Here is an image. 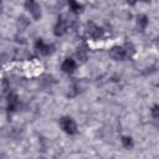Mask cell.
Returning a JSON list of instances; mask_svg holds the SVG:
<instances>
[{
	"label": "cell",
	"mask_w": 159,
	"mask_h": 159,
	"mask_svg": "<svg viewBox=\"0 0 159 159\" xmlns=\"http://www.w3.org/2000/svg\"><path fill=\"white\" fill-rule=\"evenodd\" d=\"M87 32H88V35H89L92 39H99V37L103 35V30H102L101 27H98L97 25L92 24V22H89V24L87 25Z\"/></svg>",
	"instance_id": "cell-6"
},
{
	"label": "cell",
	"mask_w": 159,
	"mask_h": 159,
	"mask_svg": "<svg viewBox=\"0 0 159 159\" xmlns=\"http://www.w3.org/2000/svg\"><path fill=\"white\" fill-rule=\"evenodd\" d=\"M77 57L81 61H86V58H87V51L84 48H78L77 50Z\"/></svg>",
	"instance_id": "cell-13"
},
{
	"label": "cell",
	"mask_w": 159,
	"mask_h": 159,
	"mask_svg": "<svg viewBox=\"0 0 159 159\" xmlns=\"http://www.w3.org/2000/svg\"><path fill=\"white\" fill-rule=\"evenodd\" d=\"M109 56L113 60H116V61H123L125 57H128L127 53H125L124 47H122V46H114V47H112L109 50Z\"/></svg>",
	"instance_id": "cell-4"
},
{
	"label": "cell",
	"mask_w": 159,
	"mask_h": 159,
	"mask_svg": "<svg viewBox=\"0 0 159 159\" xmlns=\"http://www.w3.org/2000/svg\"><path fill=\"white\" fill-rule=\"evenodd\" d=\"M76 67H77L76 61L72 60V58H70V57H68V58H65V61H63L62 65H61L62 71L66 72V73H72V72H75Z\"/></svg>",
	"instance_id": "cell-7"
},
{
	"label": "cell",
	"mask_w": 159,
	"mask_h": 159,
	"mask_svg": "<svg viewBox=\"0 0 159 159\" xmlns=\"http://www.w3.org/2000/svg\"><path fill=\"white\" fill-rule=\"evenodd\" d=\"M148 22L149 21H148V16L147 15H143L142 14V15H138L137 16V25H138L139 29H142V30L145 29L147 25H148Z\"/></svg>",
	"instance_id": "cell-10"
},
{
	"label": "cell",
	"mask_w": 159,
	"mask_h": 159,
	"mask_svg": "<svg viewBox=\"0 0 159 159\" xmlns=\"http://www.w3.org/2000/svg\"><path fill=\"white\" fill-rule=\"evenodd\" d=\"M139 1V0H138ZM140 1H144V2H148V1H150V0H140Z\"/></svg>",
	"instance_id": "cell-16"
},
{
	"label": "cell",
	"mask_w": 159,
	"mask_h": 159,
	"mask_svg": "<svg viewBox=\"0 0 159 159\" xmlns=\"http://www.w3.org/2000/svg\"><path fill=\"white\" fill-rule=\"evenodd\" d=\"M25 7L35 20H39L41 17V7L36 0H26Z\"/></svg>",
	"instance_id": "cell-2"
},
{
	"label": "cell",
	"mask_w": 159,
	"mask_h": 159,
	"mask_svg": "<svg viewBox=\"0 0 159 159\" xmlns=\"http://www.w3.org/2000/svg\"><path fill=\"white\" fill-rule=\"evenodd\" d=\"M158 108H159V107H158V104H154V106H153V108H152V116H153V118H154L155 120H157V119H158V117H159V113H158V112H159V109H158Z\"/></svg>",
	"instance_id": "cell-14"
},
{
	"label": "cell",
	"mask_w": 159,
	"mask_h": 159,
	"mask_svg": "<svg viewBox=\"0 0 159 159\" xmlns=\"http://www.w3.org/2000/svg\"><path fill=\"white\" fill-rule=\"evenodd\" d=\"M58 124L62 128V130L68 135H75L77 133V123L75 122V119L72 117L65 116V117L60 118Z\"/></svg>",
	"instance_id": "cell-1"
},
{
	"label": "cell",
	"mask_w": 159,
	"mask_h": 159,
	"mask_svg": "<svg viewBox=\"0 0 159 159\" xmlns=\"http://www.w3.org/2000/svg\"><path fill=\"white\" fill-rule=\"evenodd\" d=\"M66 31H67V21H66L65 19L60 17V19L57 20L55 27H53V34H55L56 36H62Z\"/></svg>",
	"instance_id": "cell-5"
},
{
	"label": "cell",
	"mask_w": 159,
	"mask_h": 159,
	"mask_svg": "<svg viewBox=\"0 0 159 159\" xmlns=\"http://www.w3.org/2000/svg\"><path fill=\"white\" fill-rule=\"evenodd\" d=\"M124 50H125V53H127V56H132L133 53H134V46L130 43V42H127L124 46Z\"/></svg>",
	"instance_id": "cell-12"
},
{
	"label": "cell",
	"mask_w": 159,
	"mask_h": 159,
	"mask_svg": "<svg viewBox=\"0 0 159 159\" xmlns=\"http://www.w3.org/2000/svg\"><path fill=\"white\" fill-rule=\"evenodd\" d=\"M127 2H128L129 5H132V6H133V5H135V4L138 2V0H127Z\"/></svg>",
	"instance_id": "cell-15"
},
{
	"label": "cell",
	"mask_w": 159,
	"mask_h": 159,
	"mask_svg": "<svg viewBox=\"0 0 159 159\" xmlns=\"http://www.w3.org/2000/svg\"><path fill=\"white\" fill-rule=\"evenodd\" d=\"M19 106V96L16 93H10L7 96V109L14 112Z\"/></svg>",
	"instance_id": "cell-8"
},
{
	"label": "cell",
	"mask_w": 159,
	"mask_h": 159,
	"mask_svg": "<svg viewBox=\"0 0 159 159\" xmlns=\"http://www.w3.org/2000/svg\"><path fill=\"white\" fill-rule=\"evenodd\" d=\"M35 47H36V50H37L41 55H43V56H48V55H51V53L55 51V46H53V45L45 43L43 40H41V39H39V40L36 41Z\"/></svg>",
	"instance_id": "cell-3"
},
{
	"label": "cell",
	"mask_w": 159,
	"mask_h": 159,
	"mask_svg": "<svg viewBox=\"0 0 159 159\" xmlns=\"http://www.w3.org/2000/svg\"><path fill=\"white\" fill-rule=\"evenodd\" d=\"M68 6H70V10L75 14H80L83 10V6L80 2H77L76 0H68Z\"/></svg>",
	"instance_id": "cell-9"
},
{
	"label": "cell",
	"mask_w": 159,
	"mask_h": 159,
	"mask_svg": "<svg viewBox=\"0 0 159 159\" xmlns=\"http://www.w3.org/2000/svg\"><path fill=\"white\" fill-rule=\"evenodd\" d=\"M120 142H122V145H123V147H124L125 149H132V148L134 147V142H133L132 137L124 135V137H122Z\"/></svg>",
	"instance_id": "cell-11"
}]
</instances>
